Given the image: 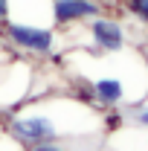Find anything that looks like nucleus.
Segmentation results:
<instances>
[{
    "label": "nucleus",
    "instance_id": "nucleus-5",
    "mask_svg": "<svg viewBox=\"0 0 148 151\" xmlns=\"http://www.w3.org/2000/svg\"><path fill=\"white\" fill-rule=\"evenodd\" d=\"M93 90H96V96L102 102H108V105H119L125 99V84L119 78H99L93 84Z\"/></svg>",
    "mask_w": 148,
    "mask_h": 151
},
{
    "label": "nucleus",
    "instance_id": "nucleus-9",
    "mask_svg": "<svg viewBox=\"0 0 148 151\" xmlns=\"http://www.w3.org/2000/svg\"><path fill=\"white\" fill-rule=\"evenodd\" d=\"M139 122H142V125H148V111H142V113H139Z\"/></svg>",
    "mask_w": 148,
    "mask_h": 151
},
{
    "label": "nucleus",
    "instance_id": "nucleus-4",
    "mask_svg": "<svg viewBox=\"0 0 148 151\" xmlns=\"http://www.w3.org/2000/svg\"><path fill=\"white\" fill-rule=\"evenodd\" d=\"M90 35H93V41H96L102 50H119L122 41H125L122 26H119L116 20H111V18H93Z\"/></svg>",
    "mask_w": 148,
    "mask_h": 151
},
{
    "label": "nucleus",
    "instance_id": "nucleus-6",
    "mask_svg": "<svg viewBox=\"0 0 148 151\" xmlns=\"http://www.w3.org/2000/svg\"><path fill=\"white\" fill-rule=\"evenodd\" d=\"M128 9L137 15V18L148 20V0H128Z\"/></svg>",
    "mask_w": 148,
    "mask_h": 151
},
{
    "label": "nucleus",
    "instance_id": "nucleus-1",
    "mask_svg": "<svg viewBox=\"0 0 148 151\" xmlns=\"http://www.w3.org/2000/svg\"><path fill=\"white\" fill-rule=\"evenodd\" d=\"M6 35L29 52H50L52 50L50 29H38V26H26V23H6Z\"/></svg>",
    "mask_w": 148,
    "mask_h": 151
},
{
    "label": "nucleus",
    "instance_id": "nucleus-8",
    "mask_svg": "<svg viewBox=\"0 0 148 151\" xmlns=\"http://www.w3.org/2000/svg\"><path fill=\"white\" fill-rule=\"evenodd\" d=\"M9 18V0H0V20Z\"/></svg>",
    "mask_w": 148,
    "mask_h": 151
},
{
    "label": "nucleus",
    "instance_id": "nucleus-3",
    "mask_svg": "<svg viewBox=\"0 0 148 151\" xmlns=\"http://www.w3.org/2000/svg\"><path fill=\"white\" fill-rule=\"evenodd\" d=\"M99 6L93 0H52V18L55 23H75L81 18H96Z\"/></svg>",
    "mask_w": 148,
    "mask_h": 151
},
{
    "label": "nucleus",
    "instance_id": "nucleus-2",
    "mask_svg": "<svg viewBox=\"0 0 148 151\" xmlns=\"http://www.w3.org/2000/svg\"><path fill=\"white\" fill-rule=\"evenodd\" d=\"M12 134H15V139H20V142L35 145V142L52 139L55 137V125H52L50 116H26V119H15L12 122Z\"/></svg>",
    "mask_w": 148,
    "mask_h": 151
},
{
    "label": "nucleus",
    "instance_id": "nucleus-7",
    "mask_svg": "<svg viewBox=\"0 0 148 151\" xmlns=\"http://www.w3.org/2000/svg\"><path fill=\"white\" fill-rule=\"evenodd\" d=\"M32 151H64V148H61V145H55V142H50V139H47V142H35V145H32Z\"/></svg>",
    "mask_w": 148,
    "mask_h": 151
}]
</instances>
